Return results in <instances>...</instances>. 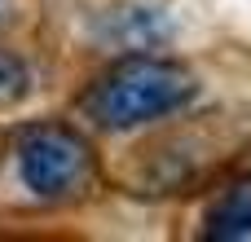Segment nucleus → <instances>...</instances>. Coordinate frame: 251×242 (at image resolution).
Here are the masks:
<instances>
[{
  "mask_svg": "<svg viewBox=\"0 0 251 242\" xmlns=\"http://www.w3.org/2000/svg\"><path fill=\"white\" fill-rule=\"evenodd\" d=\"M194 75L163 57H124L84 97V115L106 132H128L194 101Z\"/></svg>",
  "mask_w": 251,
  "mask_h": 242,
  "instance_id": "nucleus-1",
  "label": "nucleus"
},
{
  "mask_svg": "<svg viewBox=\"0 0 251 242\" xmlns=\"http://www.w3.org/2000/svg\"><path fill=\"white\" fill-rule=\"evenodd\" d=\"M93 172V154L84 137L57 123L26 128L18 137V176L35 198H66L75 194Z\"/></svg>",
  "mask_w": 251,
  "mask_h": 242,
  "instance_id": "nucleus-2",
  "label": "nucleus"
},
{
  "mask_svg": "<svg viewBox=\"0 0 251 242\" xmlns=\"http://www.w3.org/2000/svg\"><path fill=\"white\" fill-rule=\"evenodd\" d=\"M203 234L212 242L251 238V176L238 181V185H229V190L212 203V212H207V220H203Z\"/></svg>",
  "mask_w": 251,
  "mask_h": 242,
  "instance_id": "nucleus-3",
  "label": "nucleus"
},
{
  "mask_svg": "<svg viewBox=\"0 0 251 242\" xmlns=\"http://www.w3.org/2000/svg\"><path fill=\"white\" fill-rule=\"evenodd\" d=\"M26 93V66L13 53H0V101H18Z\"/></svg>",
  "mask_w": 251,
  "mask_h": 242,
  "instance_id": "nucleus-4",
  "label": "nucleus"
}]
</instances>
